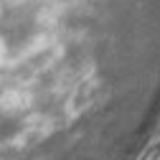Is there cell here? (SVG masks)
<instances>
[{
    "label": "cell",
    "mask_w": 160,
    "mask_h": 160,
    "mask_svg": "<svg viewBox=\"0 0 160 160\" xmlns=\"http://www.w3.org/2000/svg\"><path fill=\"white\" fill-rule=\"evenodd\" d=\"M64 13L66 0H0V135L41 76Z\"/></svg>",
    "instance_id": "1"
}]
</instances>
